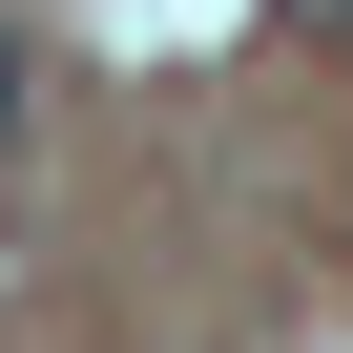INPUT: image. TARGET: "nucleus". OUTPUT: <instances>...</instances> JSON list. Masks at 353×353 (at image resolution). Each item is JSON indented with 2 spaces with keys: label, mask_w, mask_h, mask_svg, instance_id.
<instances>
[{
  "label": "nucleus",
  "mask_w": 353,
  "mask_h": 353,
  "mask_svg": "<svg viewBox=\"0 0 353 353\" xmlns=\"http://www.w3.org/2000/svg\"><path fill=\"white\" fill-rule=\"evenodd\" d=\"M21 104H42V63H21V21H0V166H21Z\"/></svg>",
  "instance_id": "f257e3e1"
},
{
  "label": "nucleus",
  "mask_w": 353,
  "mask_h": 353,
  "mask_svg": "<svg viewBox=\"0 0 353 353\" xmlns=\"http://www.w3.org/2000/svg\"><path fill=\"white\" fill-rule=\"evenodd\" d=\"M291 21H312V42H353V0H291Z\"/></svg>",
  "instance_id": "f03ea898"
}]
</instances>
